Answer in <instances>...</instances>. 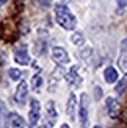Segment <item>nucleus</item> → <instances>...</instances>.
Listing matches in <instances>:
<instances>
[{
	"label": "nucleus",
	"instance_id": "f257e3e1",
	"mask_svg": "<svg viewBox=\"0 0 127 128\" xmlns=\"http://www.w3.org/2000/svg\"><path fill=\"white\" fill-rule=\"evenodd\" d=\"M55 19H56V24H58L63 30L72 31L77 27V19H75V16L71 12V10L63 3H58L55 6Z\"/></svg>",
	"mask_w": 127,
	"mask_h": 128
},
{
	"label": "nucleus",
	"instance_id": "f03ea898",
	"mask_svg": "<svg viewBox=\"0 0 127 128\" xmlns=\"http://www.w3.org/2000/svg\"><path fill=\"white\" fill-rule=\"evenodd\" d=\"M88 110H90V100L86 94L80 95V103H79V124L80 128H88Z\"/></svg>",
	"mask_w": 127,
	"mask_h": 128
},
{
	"label": "nucleus",
	"instance_id": "7ed1b4c3",
	"mask_svg": "<svg viewBox=\"0 0 127 128\" xmlns=\"http://www.w3.org/2000/svg\"><path fill=\"white\" fill-rule=\"evenodd\" d=\"M41 117V105L36 98H31L30 102V112H28V122L31 126H36L38 120Z\"/></svg>",
	"mask_w": 127,
	"mask_h": 128
},
{
	"label": "nucleus",
	"instance_id": "20e7f679",
	"mask_svg": "<svg viewBox=\"0 0 127 128\" xmlns=\"http://www.w3.org/2000/svg\"><path fill=\"white\" fill-rule=\"evenodd\" d=\"M105 110H107V114L108 117L111 119H116L119 116V110H121V105H119L118 98H113V97H108L105 100Z\"/></svg>",
	"mask_w": 127,
	"mask_h": 128
},
{
	"label": "nucleus",
	"instance_id": "39448f33",
	"mask_svg": "<svg viewBox=\"0 0 127 128\" xmlns=\"http://www.w3.org/2000/svg\"><path fill=\"white\" fill-rule=\"evenodd\" d=\"M118 66L122 72H127V38L119 44V56H118Z\"/></svg>",
	"mask_w": 127,
	"mask_h": 128
},
{
	"label": "nucleus",
	"instance_id": "423d86ee",
	"mask_svg": "<svg viewBox=\"0 0 127 128\" xmlns=\"http://www.w3.org/2000/svg\"><path fill=\"white\" fill-rule=\"evenodd\" d=\"M14 61L21 66H28L30 64V55L25 46H21L14 50Z\"/></svg>",
	"mask_w": 127,
	"mask_h": 128
},
{
	"label": "nucleus",
	"instance_id": "0eeeda50",
	"mask_svg": "<svg viewBox=\"0 0 127 128\" xmlns=\"http://www.w3.org/2000/svg\"><path fill=\"white\" fill-rule=\"evenodd\" d=\"M65 78L71 86H75V88L80 86L82 84V76L79 75V66H72L69 69V72H66Z\"/></svg>",
	"mask_w": 127,
	"mask_h": 128
},
{
	"label": "nucleus",
	"instance_id": "6e6552de",
	"mask_svg": "<svg viewBox=\"0 0 127 128\" xmlns=\"http://www.w3.org/2000/svg\"><path fill=\"white\" fill-rule=\"evenodd\" d=\"M52 58L56 64H60V66L69 62V55L63 47H53L52 48Z\"/></svg>",
	"mask_w": 127,
	"mask_h": 128
},
{
	"label": "nucleus",
	"instance_id": "1a4fd4ad",
	"mask_svg": "<svg viewBox=\"0 0 127 128\" xmlns=\"http://www.w3.org/2000/svg\"><path fill=\"white\" fill-rule=\"evenodd\" d=\"M56 119H58V112H56V108L53 102H47L46 105V120L49 126H53L56 124Z\"/></svg>",
	"mask_w": 127,
	"mask_h": 128
},
{
	"label": "nucleus",
	"instance_id": "9d476101",
	"mask_svg": "<svg viewBox=\"0 0 127 128\" xmlns=\"http://www.w3.org/2000/svg\"><path fill=\"white\" fill-rule=\"evenodd\" d=\"M27 95H28V84L25 81H21L19 83V86L16 89V95H14V98L19 105H24L25 103V100H27Z\"/></svg>",
	"mask_w": 127,
	"mask_h": 128
},
{
	"label": "nucleus",
	"instance_id": "9b49d317",
	"mask_svg": "<svg viewBox=\"0 0 127 128\" xmlns=\"http://www.w3.org/2000/svg\"><path fill=\"white\" fill-rule=\"evenodd\" d=\"M75 110H77V97H75V94H71L66 103V114L71 117V120L75 119Z\"/></svg>",
	"mask_w": 127,
	"mask_h": 128
},
{
	"label": "nucleus",
	"instance_id": "f8f14e48",
	"mask_svg": "<svg viewBox=\"0 0 127 128\" xmlns=\"http://www.w3.org/2000/svg\"><path fill=\"white\" fill-rule=\"evenodd\" d=\"M10 124H11V128H27L25 120L19 116V114H16V112L10 114Z\"/></svg>",
	"mask_w": 127,
	"mask_h": 128
},
{
	"label": "nucleus",
	"instance_id": "ddd939ff",
	"mask_svg": "<svg viewBox=\"0 0 127 128\" xmlns=\"http://www.w3.org/2000/svg\"><path fill=\"white\" fill-rule=\"evenodd\" d=\"M118 70L115 69V67H111V66H108L105 70H104V78H105V81L107 83H115V81H118Z\"/></svg>",
	"mask_w": 127,
	"mask_h": 128
},
{
	"label": "nucleus",
	"instance_id": "4468645a",
	"mask_svg": "<svg viewBox=\"0 0 127 128\" xmlns=\"http://www.w3.org/2000/svg\"><path fill=\"white\" fill-rule=\"evenodd\" d=\"M6 116H8V111H6V106L2 100H0V128H5L6 124Z\"/></svg>",
	"mask_w": 127,
	"mask_h": 128
},
{
	"label": "nucleus",
	"instance_id": "2eb2a0df",
	"mask_svg": "<svg viewBox=\"0 0 127 128\" xmlns=\"http://www.w3.org/2000/svg\"><path fill=\"white\" fill-rule=\"evenodd\" d=\"M41 86H42V76L41 75H33V78H31V88H33V91L39 92Z\"/></svg>",
	"mask_w": 127,
	"mask_h": 128
},
{
	"label": "nucleus",
	"instance_id": "dca6fc26",
	"mask_svg": "<svg viewBox=\"0 0 127 128\" xmlns=\"http://www.w3.org/2000/svg\"><path fill=\"white\" fill-rule=\"evenodd\" d=\"M71 41H72V44H75V46H83L85 44V36H83V33H80V31H75V33L71 36Z\"/></svg>",
	"mask_w": 127,
	"mask_h": 128
},
{
	"label": "nucleus",
	"instance_id": "f3484780",
	"mask_svg": "<svg viewBox=\"0 0 127 128\" xmlns=\"http://www.w3.org/2000/svg\"><path fill=\"white\" fill-rule=\"evenodd\" d=\"M125 86H127V76H124V78L116 84V88H115L116 94H118V95H124V92H125Z\"/></svg>",
	"mask_w": 127,
	"mask_h": 128
},
{
	"label": "nucleus",
	"instance_id": "a211bd4d",
	"mask_svg": "<svg viewBox=\"0 0 127 128\" xmlns=\"http://www.w3.org/2000/svg\"><path fill=\"white\" fill-rule=\"evenodd\" d=\"M22 74L24 72H21L19 69H10L8 70V75H10L11 80H21L22 78Z\"/></svg>",
	"mask_w": 127,
	"mask_h": 128
},
{
	"label": "nucleus",
	"instance_id": "6ab92c4d",
	"mask_svg": "<svg viewBox=\"0 0 127 128\" xmlns=\"http://www.w3.org/2000/svg\"><path fill=\"white\" fill-rule=\"evenodd\" d=\"M35 2L39 6H42V8H49V6L52 5V0H35Z\"/></svg>",
	"mask_w": 127,
	"mask_h": 128
},
{
	"label": "nucleus",
	"instance_id": "aec40b11",
	"mask_svg": "<svg viewBox=\"0 0 127 128\" xmlns=\"http://www.w3.org/2000/svg\"><path fill=\"white\" fill-rule=\"evenodd\" d=\"M94 97H96V100H100V97H102V89L99 86H96V89H94Z\"/></svg>",
	"mask_w": 127,
	"mask_h": 128
},
{
	"label": "nucleus",
	"instance_id": "412c9836",
	"mask_svg": "<svg viewBox=\"0 0 127 128\" xmlns=\"http://www.w3.org/2000/svg\"><path fill=\"white\" fill-rule=\"evenodd\" d=\"M116 2H118V11H121V8L127 5V0H116Z\"/></svg>",
	"mask_w": 127,
	"mask_h": 128
},
{
	"label": "nucleus",
	"instance_id": "4be33fe9",
	"mask_svg": "<svg viewBox=\"0 0 127 128\" xmlns=\"http://www.w3.org/2000/svg\"><path fill=\"white\" fill-rule=\"evenodd\" d=\"M31 128H50V126H49V125H47V126H46V125H41V126H31Z\"/></svg>",
	"mask_w": 127,
	"mask_h": 128
},
{
	"label": "nucleus",
	"instance_id": "5701e85b",
	"mask_svg": "<svg viewBox=\"0 0 127 128\" xmlns=\"http://www.w3.org/2000/svg\"><path fill=\"white\" fill-rule=\"evenodd\" d=\"M5 3H6V0H0V8H2V6H3Z\"/></svg>",
	"mask_w": 127,
	"mask_h": 128
},
{
	"label": "nucleus",
	"instance_id": "b1692460",
	"mask_svg": "<svg viewBox=\"0 0 127 128\" xmlns=\"http://www.w3.org/2000/svg\"><path fill=\"white\" fill-rule=\"evenodd\" d=\"M61 128H69V125H68V124H63V125H61Z\"/></svg>",
	"mask_w": 127,
	"mask_h": 128
},
{
	"label": "nucleus",
	"instance_id": "393cba45",
	"mask_svg": "<svg viewBox=\"0 0 127 128\" xmlns=\"http://www.w3.org/2000/svg\"><path fill=\"white\" fill-rule=\"evenodd\" d=\"M93 128H102V126H99V125H94V126H93Z\"/></svg>",
	"mask_w": 127,
	"mask_h": 128
}]
</instances>
